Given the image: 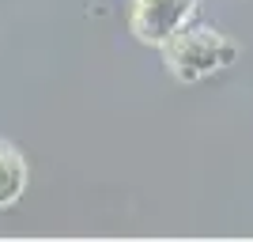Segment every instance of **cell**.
<instances>
[{"instance_id": "cell-2", "label": "cell", "mask_w": 253, "mask_h": 242, "mask_svg": "<svg viewBox=\"0 0 253 242\" xmlns=\"http://www.w3.org/2000/svg\"><path fill=\"white\" fill-rule=\"evenodd\" d=\"M197 15V0H132L128 4V31L144 46H163L178 31H185Z\"/></svg>"}, {"instance_id": "cell-3", "label": "cell", "mask_w": 253, "mask_h": 242, "mask_svg": "<svg viewBox=\"0 0 253 242\" xmlns=\"http://www.w3.org/2000/svg\"><path fill=\"white\" fill-rule=\"evenodd\" d=\"M27 182H31V167L15 144L0 140V212L15 208L27 193Z\"/></svg>"}, {"instance_id": "cell-1", "label": "cell", "mask_w": 253, "mask_h": 242, "mask_svg": "<svg viewBox=\"0 0 253 242\" xmlns=\"http://www.w3.org/2000/svg\"><path fill=\"white\" fill-rule=\"evenodd\" d=\"M242 57L238 42L211 23H189L163 46V64L178 84H204Z\"/></svg>"}]
</instances>
